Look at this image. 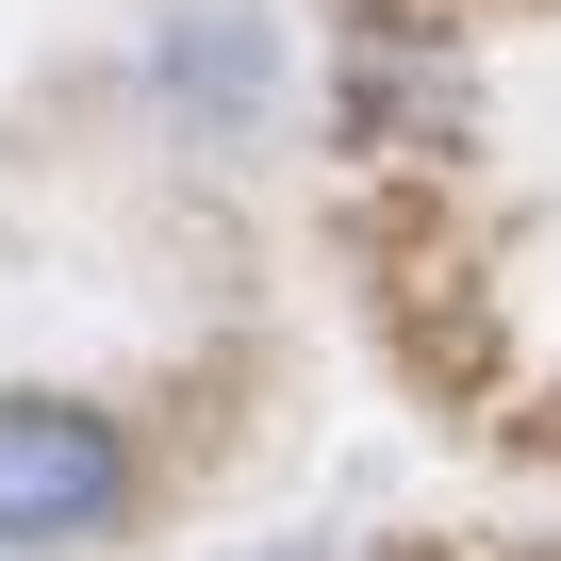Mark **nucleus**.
Masks as SVG:
<instances>
[{"instance_id": "f257e3e1", "label": "nucleus", "mask_w": 561, "mask_h": 561, "mask_svg": "<svg viewBox=\"0 0 561 561\" xmlns=\"http://www.w3.org/2000/svg\"><path fill=\"white\" fill-rule=\"evenodd\" d=\"M133 495L149 462L100 397H0V561H83L133 528Z\"/></svg>"}, {"instance_id": "f03ea898", "label": "nucleus", "mask_w": 561, "mask_h": 561, "mask_svg": "<svg viewBox=\"0 0 561 561\" xmlns=\"http://www.w3.org/2000/svg\"><path fill=\"white\" fill-rule=\"evenodd\" d=\"M347 116H364V133H397V149H430V133H446V116H462V67H446V50H413V34H380V18H364V50H347Z\"/></svg>"}, {"instance_id": "7ed1b4c3", "label": "nucleus", "mask_w": 561, "mask_h": 561, "mask_svg": "<svg viewBox=\"0 0 561 561\" xmlns=\"http://www.w3.org/2000/svg\"><path fill=\"white\" fill-rule=\"evenodd\" d=\"M149 83H165L198 133H231V116L264 100V34H248V18H182V34L149 50Z\"/></svg>"}]
</instances>
